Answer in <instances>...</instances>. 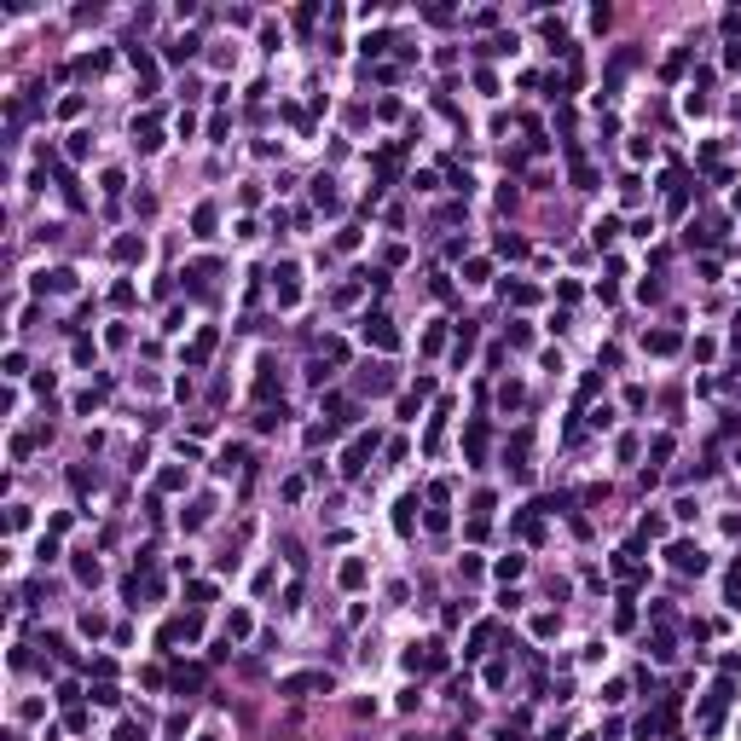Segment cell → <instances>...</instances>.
Segmentation results:
<instances>
[{
    "mask_svg": "<svg viewBox=\"0 0 741 741\" xmlns=\"http://www.w3.org/2000/svg\"><path fill=\"white\" fill-rule=\"evenodd\" d=\"M672 562H678V568H695V573H701V550H695V545H678V550H672Z\"/></svg>",
    "mask_w": 741,
    "mask_h": 741,
    "instance_id": "cell-2",
    "label": "cell"
},
{
    "mask_svg": "<svg viewBox=\"0 0 741 741\" xmlns=\"http://www.w3.org/2000/svg\"><path fill=\"white\" fill-rule=\"evenodd\" d=\"M365 342H376V348H394V331H388V319H371V324H365Z\"/></svg>",
    "mask_w": 741,
    "mask_h": 741,
    "instance_id": "cell-1",
    "label": "cell"
}]
</instances>
